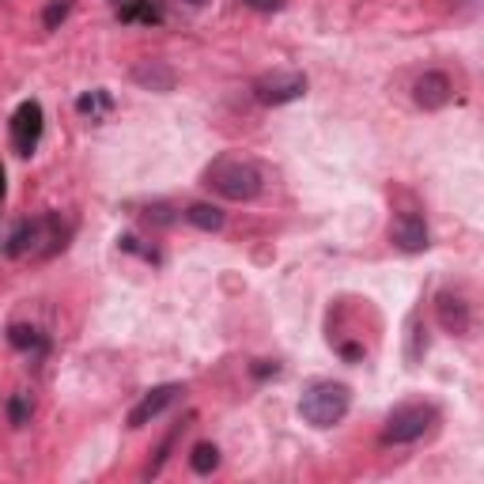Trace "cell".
Returning a JSON list of instances; mask_svg holds the SVG:
<instances>
[{
    "label": "cell",
    "instance_id": "11",
    "mask_svg": "<svg viewBox=\"0 0 484 484\" xmlns=\"http://www.w3.org/2000/svg\"><path fill=\"white\" fill-rule=\"evenodd\" d=\"M178 393H182V386H178V383L152 386V390L145 393V398H140V401L129 409V420H125V424H129L133 432H136V427H145V424H152V420L159 417V412H163V409H167V405L178 398Z\"/></svg>",
    "mask_w": 484,
    "mask_h": 484
},
{
    "label": "cell",
    "instance_id": "5",
    "mask_svg": "<svg viewBox=\"0 0 484 484\" xmlns=\"http://www.w3.org/2000/svg\"><path fill=\"white\" fill-rule=\"evenodd\" d=\"M250 92H254V99L261 106H284V102H295L307 95V76L292 73V68H273V73H261Z\"/></svg>",
    "mask_w": 484,
    "mask_h": 484
},
{
    "label": "cell",
    "instance_id": "17",
    "mask_svg": "<svg viewBox=\"0 0 484 484\" xmlns=\"http://www.w3.org/2000/svg\"><path fill=\"white\" fill-rule=\"evenodd\" d=\"M110 106H114V99H110V95H106L102 87H99V92H92V95H80L76 110H80V114H92V121H95L102 110H110Z\"/></svg>",
    "mask_w": 484,
    "mask_h": 484
},
{
    "label": "cell",
    "instance_id": "7",
    "mask_svg": "<svg viewBox=\"0 0 484 484\" xmlns=\"http://www.w3.org/2000/svg\"><path fill=\"white\" fill-rule=\"evenodd\" d=\"M432 235H427V220H424V212L420 208H409V212H401L398 220L390 224V242L401 250V254H424L427 242Z\"/></svg>",
    "mask_w": 484,
    "mask_h": 484
},
{
    "label": "cell",
    "instance_id": "21",
    "mask_svg": "<svg viewBox=\"0 0 484 484\" xmlns=\"http://www.w3.org/2000/svg\"><path fill=\"white\" fill-rule=\"evenodd\" d=\"M280 367L277 364H268V360H261V367H254V374H258V379H265V374H277Z\"/></svg>",
    "mask_w": 484,
    "mask_h": 484
},
{
    "label": "cell",
    "instance_id": "2",
    "mask_svg": "<svg viewBox=\"0 0 484 484\" xmlns=\"http://www.w3.org/2000/svg\"><path fill=\"white\" fill-rule=\"evenodd\" d=\"M348 409H352V390L345 383H333V379L311 383L299 398V417L311 427H321V432H326V427H337L348 417Z\"/></svg>",
    "mask_w": 484,
    "mask_h": 484
},
{
    "label": "cell",
    "instance_id": "3",
    "mask_svg": "<svg viewBox=\"0 0 484 484\" xmlns=\"http://www.w3.org/2000/svg\"><path fill=\"white\" fill-rule=\"evenodd\" d=\"M436 424H439V409H436V405H420V401L398 405V409H393L390 417H386L379 439H383L386 446H405V443L424 439Z\"/></svg>",
    "mask_w": 484,
    "mask_h": 484
},
{
    "label": "cell",
    "instance_id": "23",
    "mask_svg": "<svg viewBox=\"0 0 484 484\" xmlns=\"http://www.w3.org/2000/svg\"><path fill=\"white\" fill-rule=\"evenodd\" d=\"M189 4H205V0H189Z\"/></svg>",
    "mask_w": 484,
    "mask_h": 484
},
{
    "label": "cell",
    "instance_id": "15",
    "mask_svg": "<svg viewBox=\"0 0 484 484\" xmlns=\"http://www.w3.org/2000/svg\"><path fill=\"white\" fill-rule=\"evenodd\" d=\"M31 412H34V401H31V393H12V401H8V420L15 424V427H23V424H31Z\"/></svg>",
    "mask_w": 484,
    "mask_h": 484
},
{
    "label": "cell",
    "instance_id": "12",
    "mask_svg": "<svg viewBox=\"0 0 484 484\" xmlns=\"http://www.w3.org/2000/svg\"><path fill=\"white\" fill-rule=\"evenodd\" d=\"M182 216L197 227V231H220L224 227V212L216 205H208V201H193Z\"/></svg>",
    "mask_w": 484,
    "mask_h": 484
},
{
    "label": "cell",
    "instance_id": "10",
    "mask_svg": "<svg viewBox=\"0 0 484 484\" xmlns=\"http://www.w3.org/2000/svg\"><path fill=\"white\" fill-rule=\"evenodd\" d=\"M129 80L140 87V92H152V95H171L174 87H178V73H174L167 61H159V57L136 61L129 68Z\"/></svg>",
    "mask_w": 484,
    "mask_h": 484
},
{
    "label": "cell",
    "instance_id": "24",
    "mask_svg": "<svg viewBox=\"0 0 484 484\" xmlns=\"http://www.w3.org/2000/svg\"><path fill=\"white\" fill-rule=\"evenodd\" d=\"M118 4H129V0H118Z\"/></svg>",
    "mask_w": 484,
    "mask_h": 484
},
{
    "label": "cell",
    "instance_id": "13",
    "mask_svg": "<svg viewBox=\"0 0 484 484\" xmlns=\"http://www.w3.org/2000/svg\"><path fill=\"white\" fill-rule=\"evenodd\" d=\"M189 470L201 473V477L216 473V470H220V446H216V443H197L193 454H189Z\"/></svg>",
    "mask_w": 484,
    "mask_h": 484
},
{
    "label": "cell",
    "instance_id": "4",
    "mask_svg": "<svg viewBox=\"0 0 484 484\" xmlns=\"http://www.w3.org/2000/svg\"><path fill=\"white\" fill-rule=\"evenodd\" d=\"M42 242H49V254L57 246H65L61 242V235H57V216H39V220H23L20 227L8 235V246H4V254L8 258H27V254H46V246Z\"/></svg>",
    "mask_w": 484,
    "mask_h": 484
},
{
    "label": "cell",
    "instance_id": "19",
    "mask_svg": "<svg viewBox=\"0 0 484 484\" xmlns=\"http://www.w3.org/2000/svg\"><path fill=\"white\" fill-rule=\"evenodd\" d=\"M145 220L155 224V227H171V224H174V208H171V205H148Z\"/></svg>",
    "mask_w": 484,
    "mask_h": 484
},
{
    "label": "cell",
    "instance_id": "20",
    "mask_svg": "<svg viewBox=\"0 0 484 484\" xmlns=\"http://www.w3.org/2000/svg\"><path fill=\"white\" fill-rule=\"evenodd\" d=\"M246 8H254V12H280L288 0H242Z\"/></svg>",
    "mask_w": 484,
    "mask_h": 484
},
{
    "label": "cell",
    "instance_id": "16",
    "mask_svg": "<svg viewBox=\"0 0 484 484\" xmlns=\"http://www.w3.org/2000/svg\"><path fill=\"white\" fill-rule=\"evenodd\" d=\"M68 12H73V0H49V4L42 8V27L46 31H57L68 20Z\"/></svg>",
    "mask_w": 484,
    "mask_h": 484
},
{
    "label": "cell",
    "instance_id": "8",
    "mask_svg": "<svg viewBox=\"0 0 484 484\" xmlns=\"http://www.w3.org/2000/svg\"><path fill=\"white\" fill-rule=\"evenodd\" d=\"M436 318H439L443 333L465 337V333H470V326H473V307H470V299H465L462 292L446 288V292L436 295Z\"/></svg>",
    "mask_w": 484,
    "mask_h": 484
},
{
    "label": "cell",
    "instance_id": "22",
    "mask_svg": "<svg viewBox=\"0 0 484 484\" xmlns=\"http://www.w3.org/2000/svg\"><path fill=\"white\" fill-rule=\"evenodd\" d=\"M0 197H4V167H0Z\"/></svg>",
    "mask_w": 484,
    "mask_h": 484
},
{
    "label": "cell",
    "instance_id": "6",
    "mask_svg": "<svg viewBox=\"0 0 484 484\" xmlns=\"http://www.w3.org/2000/svg\"><path fill=\"white\" fill-rule=\"evenodd\" d=\"M42 102L39 99H27L15 106V114H12V148L15 155H34V148H39V140H42Z\"/></svg>",
    "mask_w": 484,
    "mask_h": 484
},
{
    "label": "cell",
    "instance_id": "18",
    "mask_svg": "<svg viewBox=\"0 0 484 484\" xmlns=\"http://www.w3.org/2000/svg\"><path fill=\"white\" fill-rule=\"evenodd\" d=\"M8 340H12V345H15V348H20V352H31V348H42V333H39V330H34V326H12V330H8Z\"/></svg>",
    "mask_w": 484,
    "mask_h": 484
},
{
    "label": "cell",
    "instance_id": "1",
    "mask_svg": "<svg viewBox=\"0 0 484 484\" xmlns=\"http://www.w3.org/2000/svg\"><path fill=\"white\" fill-rule=\"evenodd\" d=\"M201 186L212 189L224 201H254L265 186V174L258 163H250V159H231V155H220L212 159L201 174Z\"/></svg>",
    "mask_w": 484,
    "mask_h": 484
},
{
    "label": "cell",
    "instance_id": "9",
    "mask_svg": "<svg viewBox=\"0 0 484 484\" xmlns=\"http://www.w3.org/2000/svg\"><path fill=\"white\" fill-rule=\"evenodd\" d=\"M451 99H454V84L446 73H439V68H427V73H420L417 84H412V102H417L420 110H443Z\"/></svg>",
    "mask_w": 484,
    "mask_h": 484
},
{
    "label": "cell",
    "instance_id": "14",
    "mask_svg": "<svg viewBox=\"0 0 484 484\" xmlns=\"http://www.w3.org/2000/svg\"><path fill=\"white\" fill-rule=\"evenodd\" d=\"M118 15H121V23H133V20H140V23H159V20H163L152 0H129V4H121Z\"/></svg>",
    "mask_w": 484,
    "mask_h": 484
}]
</instances>
